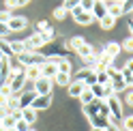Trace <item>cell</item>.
<instances>
[{"label":"cell","mask_w":133,"mask_h":131,"mask_svg":"<svg viewBox=\"0 0 133 131\" xmlns=\"http://www.w3.org/2000/svg\"><path fill=\"white\" fill-rule=\"evenodd\" d=\"M15 60H17L22 67H41V64H45V56L37 54V52H24L19 56H15Z\"/></svg>","instance_id":"1"},{"label":"cell","mask_w":133,"mask_h":131,"mask_svg":"<svg viewBox=\"0 0 133 131\" xmlns=\"http://www.w3.org/2000/svg\"><path fill=\"white\" fill-rule=\"evenodd\" d=\"M105 105L110 110V118H116V120H122V103H120V97L118 95H112L105 99Z\"/></svg>","instance_id":"2"},{"label":"cell","mask_w":133,"mask_h":131,"mask_svg":"<svg viewBox=\"0 0 133 131\" xmlns=\"http://www.w3.org/2000/svg\"><path fill=\"white\" fill-rule=\"evenodd\" d=\"M52 101H54L52 93H49V95H37V97H35V101L30 103V108L35 110V112H39V110H47L49 105H52Z\"/></svg>","instance_id":"3"},{"label":"cell","mask_w":133,"mask_h":131,"mask_svg":"<svg viewBox=\"0 0 133 131\" xmlns=\"http://www.w3.org/2000/svg\"><path fill=\"white\" fill-rule=\"evenodd\" d=\"M28 26V19L24 17V15H11V19L6 22V28H9V32H19Z\"/></svg>","instance_id":"4"},{"label":"cell","mask_w":133,"mask_h":131,"mask_svg":"<svg viewBox=\"0 0 133 131\" xmlns=\"http://www.w3.org/2000/svg\"><path fill=\"white\" fill-rule=\"evenodd\" d=\"M35 90H32V88H26V90H24L19 97H17V110H24V108H30V103L35 101Z\"/></svg>","instance_id":"5"},{"label":"cell","mask_w":133,"mask_h":131,"mask_svg":"<svg viewBox=\"0 0 133 131\" xmlns=\"http://www.w3.org/2000/svg\"><path fill=\"white\" fill-rule=\"evenodd\" d=\"M35 95H49L52 93V80H47V77H39L35 82Z\"/></svg>","instance_id":"6"},{"label":"cell","mask_w":133,"mask_h":131,"mask_svg":"<svg viewBox=\"0 0 133 131\" xmlns=\"http://www.w3.org/2000/svg\"><path fill=\"white\" fill-rule=\"evenodd\" d=\"M71 15H73V19H75V22L79 24V26H88V24L92 22V15H90V13H84V11L79 9V4H77L75 9L71 11Z\"/></svg>","instance_id":"7"},{"label":"cell","mask_w":133,"mask_h":131,"mask_svg":"<svg viewBox=\"0 0 133 131\" xmlns=\"http://www.w3.org/2000/svg\"><path fill=\"white\" fill-rule=\"evenodd\" d=\"M86 88H88V86L84 84V82H75V80H73L71 84L66 86V93H69V97H73V99H79V95L84 93Z\"/></svg>","instance_id":"8"},{"label":"cell","mask_w":133,"mask_h":131,"mask_svg":"<svg viewBox=\"0 0 133 131\" xmlns=\"http://www.w3.org/2000/svg\"><path fill=\"white\" fill-rule=\"evenodd\" d=\"M90 15H92V19H101L107 15V6L105 2H99V0H92V9H90Z\"/></svg>","instance_id":"9"},{"label":"cell","mask_w":133,"mask_h":131,"mask_svg":"<svg viewBox=\"0 0 133 131\" xmlns=\"http://www.w3.org/2000/svg\"><path fill=\"white\" fill-rule=\"evenodd\" d=\"M24 43H26V52H37L39 47H43V41H41L39 35H32L28 39H24Z\"/></svg>","instance_id":"10"},{"label":"cell","mask_w":133,"mask_h":131,"mask_svg":"<svg viewBox=\"0 0 133 131\" xmlns=\"http://www.w3.org/2000/svg\"><path fill=\"white\" fill-rule=\"evenodd\" d=\"M107 6V15H110L112 19H120L122 15V2H105Z\"/></svg>","instance_id":"11"},{"label":"cell","mask_w":133,"mask_h":131,"mask_svg":"<svg viewBox=\"0 0 133 131\" xmlns=\"http://www.w3.org/2000/svg\"><path fill=\"white\" fill-rule=\"evenodd\" d=\"M41 77H47V80H54V75L58 73V67L52 62H45V64H41Z\"/></svg>","instance_id":"12"},{"label":"cell","mask_w":133,"mask_h":131,"mask_svg":"<svg viewBox=\"0 0 133 131\" xmlns=\"http://www.w3.org/2000/svg\"><path fill=\"white\" fill-rule=\"evenodd\" d=\"M22 112V120L24 122H26V125H35V122H37V112L35 110H32V108H24V110H19Z\"/></svg>","instance_id":"13"},{"label":"cell","mask_w":133,"mask_h":131,"mask_svg":"<svg viewBox=\"0 0 133 131\" xmlns=\"http://www.w3.org/2000/svg\"><path fill=\"white\" fill-rule=\"evenodd\" d=\"M101 101H103V99H95L92 103L84 105V114H86L88 118H92V116H97V114H99V108H101Z\"/></svg>","instance_id":"14"},{"label":"cell","mask_w":133,"mask_h":131,"mask_svg":"<svg viewBox=\"0 0 133 131\" xmlns=\"http://www.w3.org/2000/svg\"><path fill=\"white\" fill-rule=\"evenodd\" d=\"M120 77H122V82L127 84V88H131V84H133V71H131V60L124 64V69L120 71Z\"/></svg>","instance_id":"15"},{"label":"cell","mask_w":133,"mask_h":131,"mask_svg":"<svg viewBox=\"0 0 133 131\" xmlns=\"http://www.w3.org/2000/svg\"><path fill=\"white\" fill-rule=\"evenodd\" d=\"M52 84H58V86L66 88V86L71 84V75H66V73H56L54 80H52Z\"/></svg>","instance_id":"16"},{"label":"cell","mask_w":133,"mask_h":131,"mask_svg":"<svg viewBox=\"0 0 133 131\" xmlns=\"http://www.w3.org/2000/svg\"><path fill=\"white\" fill-rule=\"evenodd\" d=\"M84 43H86V41H84V37H79V35H77V37H71L69 41H66V47H69V50H73V52H77Z\"/></svg>","instance_id":"17"},{"label":"cell","mask_w":133,"mask_h":131,"mask_svg":"<svg viewBox=\"0 0 133 131\" xmlns=\"http://www.w3.org/2000/svg\"><path fill=\"white\" fill-rule=\"evenodd\" d=\"M24 75H26V82H37L41 77V69L39 67H26V71H24Z\"/></svg>","instance_id":"18"},{"label":"cell","mask_w":133,"mask_h":131,"mask_svg":"<svg viewBox=\"0 0 133 131\" xmlns=\"http://www.w3.org/2000/svg\"><path fill=\"white\" fill-rule=\"evenodd\" d=\"M103 52L110 56V58H116V56L120 54V43H114V41H112V43H107V45L103 47Z\"/></svg>","instance_id":"19"},{"label":"cell","mask_w":133,"mask_h":131,"mask_svg":"<svg viewBox=\"0 0 133 131\" xmlns=\"http://www.w3.org/2000/svg\"><path fill=\"white\" fill-rule=\"evenodd\" d=\"M56 67H58V73H66V75H71V73H73V67H71V60H69V58L60 60Z\"/></svg>","instance_id":"20"},{"label":"cell","mask_w":133,"mask_h":131,"mask_svg":"<svg viewBox=\"0 0 133 131\" xmlns=\"http://www.w3.org/2000/svg\"><path fill=\"white\" fill-rule=\"evenodd\" d=\"M75 54L79 56L82 60H84V58H88V56H92V54H95V50H92V45H88V43H84V45H82V47H79V50H77Z\"/></svg>","instance_id":"21"},{"label":"cell","mask_w":133,"mask_h":131,"mask_svg":"<svg viewBox=\"0 0 133 131\" xmlns=\"http://www.w3.org/2000/svg\"><path fill=\"white\" fill-rule=\"evenodd\" d=\"M90 120H92V127H95V129H105L107 125H110V120L103 118V116H99V114H97V116H92Z\"/></svg>","instance_id":"22"},{"label":"cell","mask_w":133,"mask_h":131,"mask_svg":"<svg viewBox=\"0 0 133 131\" xmlns=\"http://www.w3.org/2000/svg\"><path fill=\"white\" fill-rule=\"evenodd\" d=\"M39 37H41V41H43V45H45V43H52V41L56 39V30L49 28V30H45V32H41Z\"/></svg>","instance_id":"23"},{"label":"cell","mask_w":133,"mask_h":131,"mask_svg":"<svg viewBox=\"0 0 133 131\" xmlns=\"http://www.w3.org/2000/svg\"><path fill=\"white\" fill-rule=\"evenodd\" d=\"M114 24H116V19H112L110 15H105V17L99 19V26H101L103 30H112V28H114Z\"/></svg>","instance_id":"24"},{"label":"cell","mask_w":133,"mask_h":131,"mask_svg":"<svg viewBox=\"0 0 133 131\" xmlns=\"http://www.w3.org/2000/svg\"><path fill=\"white\" fill-rule=\"evenodd\" d=\"M84 69L86 71H95L97 69V56H88V58H84Z\"/></svg>","instance_id":"25"},{"label":"cell","mask_w":133,"mask_h":131,"mask_svg":"<svg viewBox=\"0 0 133 131\" xmlns=\"http://www.w3.org/2000/svg\"><path fill=\"white\" fill-rule=\"evenodd\" d=\"M79 99H82V103H84V105H88V103L95 101V97H92V93H90V88H86V90L79 95Z\"/></svg>","instance_id":"26"},{"label":"cell","mask_w":133,"mask_h":131,"mask_svg":"<svg viewBox=\"0 0 133 131\" xmlns=\"http://www.w3.org/2000/svg\"><path fill=\"white\" fill-rule=\"evenodd\" d=\"M28 4V0H6V6L9 9H15V6H26ZM6 9V11H9Z\"/></svg>","instance_id":"27"},{"label":"cell","mask_w":133,"mask_h":131,"mask_svg":"<svg viewBox=\"0 0 133 131\" xmlns=\"http://www.w3.org/2000/svg\"><path fill=\"white\" fill-rule=\"evenodd\" d=\"M9 97H11V88L9 86H6V84H2V86H0V99H9Z\"/></svg>","instance_id":"28"},{"label":"cell","mask_w":133,"mask_h":131,"mask_svg":"<svg viewBox=\"0 0 133 131\" xmlns=\"http://www.w3.org/2000/svg\"><path fill=\"white\" fill-rule=\"evenodd\" d=\"M13 129H15V131H30L32 127H30V125H26V122H24V120L19 118L17 122H15V127H13Z\"/></svg>","instance_id":"29"},{"label":"cell","mask_w":133,"mask_h":131,"mask_svg":"<svg viewBox=\"0 0 133 131\" xmlns=\"http://www.w3.org/2000/svg\"><path fill=\"white\" fill-rule=\"evenodd\" d=\"M84 84H86V86H92V84H97V77H95V71H88V75L84 77Z\"/></svg>","instance_id":"30"},{"label":"cell","mask_w":133,"mask_h":131,"mask_svg":"<svg viewBox=\"0 0 133 131\" xmlns=\"http://www.w3.org/2000/svg\"><path fill=\"white\" fill-rule=\"evenodd\" d=\"M49 28H52V26H49L45 19H43V22H39V24H37V35H41V32H45V30H49Z\"/></svg>","instance_id":"31"},{"label":"cell","mask_w":133,"mask_h":131,"mask_svg":"<svg viewBox=\"0 0 133 131\" xmlns=\"http://www.w3.org/2000/svg\"><path fill=\"white\" fill-rule=\"evenodd\" d=\"M66 15H69V13H66V11L62 9V6H58V9L54 11V17H56V19H64Z\"/></svg>","instance_id":"32"},{"label":"cell","mask_w":133,"mask_h":131,"mask_svg":"<svg viewBox=\"0 0 133 131\" xmlns=\"http://www.w3.org/2000/svg\"><path fill=\"white\" fill-rule=\"evenodd\" d=\"M11 19V11H0V24H6Z\"/></svg>","instance_id":"33"},{"label":"cell","mask_w":133,"mask_h":131,"mask_svg":"<svg viewBox=\"0 0 133 131\" xmlns=\"http://www.w3.org/2000/svg\"><path fill=\"white\" fill-rule=\"evenodd\" d=\"M122 125H124V131H131V129H133V118H131V116H127Z\"/></svg>","instance_id":"34"},{"label":"cell","mask_w":133,"mask_h":131,"mask_svg":"<svg viewBox=\"0 0 133 131\" xmlns=\"http://www.w3.org/2000/svg\"><path fill=\"white\" fill-rule=\"evenodd\" d=\"M124 50H127V52H131V50H133V41H131V37L124 41Z\"/></svg>","instance_id":"35"},{"label":"cell","mask_w":133,"mask_h":131,"mask_svg":"<svg viewBox=\"0 0 133 131\" xmlns=\"http://www.w3.org/2000/svg\"><path fill=\"white\" fill-rule=\"evenodd\" d=\"M131 9H133L131 2H124V4H122V13H127V15H129V13H131Z\"/></svg>","instance_id":"36"},{"label":"cell","mask_w":133,"mask_h":131,"mask_svg":"<svg viewBox=\"0 0 133 131\" xmlns=\"http://www.w3.org/2000/svg\"><path fill=\"white\" fill-rule=\"evenodd\" d=\"M105 131H122V129H118V127H114V125H107V127H105Z\"/></svg>","instance_id":"37"},{"label":"cell","mask_w":133,"mask_h":131,"mask_svg":"<svg viewBox=\"0 0 133 131\" xmlns=\"http://www.w3.org/2000/svg\"><path fill=\"white\" fill-rule=\"evenodd\" d=\"M90 131H105V129H95V127H92V129H90Z\"/></svg>","instance_id":"38"},{"label":"cell","mask_w":133,"mask_h":131,"mask_svg":"<svg viewBox=\"0 0 133 131\" xmlns=\"http://www.w3.org/2000/svg\"><path fill=\"white\" fill-rule=\"evenodd\" d=\"M6 131H15V129H6Z\"/></svg>","instance_id":"39"},{"label":"cell","mask_w":133,"mask_h":131,"mask_svg":"<svg viewBox=\"0 0 133 131\" xmlns=\"http://www.w3.org/2000/svg\"><path fill=\"white\" fill-rule=\"evenodd\" d=\"M30 131H35V129H30Z\"/></svg>","instance_id":"40"},{"label":"cell","mask_w":133,"mask_h":131,"mask_svg":"<svg viewBox=\"0 0 133 131\" xmlns=\"http://www.w3.org/2000/svg\"><path fill=\"white\" fill-rule=\"evenodd\" d=\"M0 129H2V127H0Z\"/></svg>","instance_id":"41"}]
</instances>
